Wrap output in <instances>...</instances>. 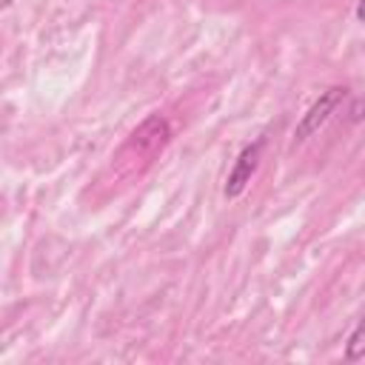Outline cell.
<instances>
[{
  "label": "cell",
  "mask_w": 365,
  "mask_h": 365,
  "mask_svg": "<svg viewBox=\"0 0 365 365\" xmlns=\"http://www.w3.org/2000/svg\"><path fill=\"white\" fill-rule=\"evenodd\" d=\"M262 145H265V137L248 143V145L240 151V157H237V163H234V168L228 171V180H225V197H228V200H237V197L248 188V182H251V177H254V171H257V165H259Z\"/></svg>",
  "instance_id": "cell-3"
},
{
  "label": "cell",
  "mask_w": 365,
  "mask_h": 365,
  "mask_svg": "<svg viewBox=\"0 0 365 365\" xmlns=\"http://www.w3.org/2000/svg\"><path fill=\"white\" fill-rule=\"evenodd\" d=\"M356 20H359V23H365V0H359V3H356Z\"/></svg>",
  "instance_id": "cell-5"
},
{
  "label": "cell",
  "mask_w": 365,
  "mask_h": 365,
  "mask_svg": "<svg viewBox=\"0 0 365 365\" xmlns=\"http://www.w3.org/2000/svg\"><path fill=\"white\" fill-rule=\"evenodd\" d=\"M345 359H348V362L365 359V319H359L356 328L351 331V336H348V342H345Z\"/></svg>",
  "instance_id": "cell-4"
},
{
  "label": "cell",
  "mask_w": 365,
  "mask_h": 365,
  "mask_svg": "<svg viewBox=\"0 0 365 365\" xmlns=\"http://www.w3.org/2000/svg\"><path fill=\"white\" fill-rule=\"evenodd\" d=\"M342 97H345V88H339V86H331L328 91H322L319 100L299 117V123H297V128H294V137H297L299 143L308 140V137H314V134L328 123V117H331L334 108L342 103Z\"/></svg>",
  "instance_id": "cell-2"
},
{
  "label": "cell",
  "mask_w": 365,
  "mask_h": 365,
  "mask_svg": "<svg viewBox=\"0 0 365 365\" xmlns=\"http://www.w3.org/2000/svg\"><path fill=\"white\" fill-rule=\"evenodd\" d=\"M11 3H14V0H3V6H6V9H9V6H11Z\"/></svg>",
  "instance_id": "cell-6"
},
{
  "label": "cell",
  "mask_w": 365,
  "mask_h": 365,
  "mask_svg": "<svg viewBox=\"0 0 365 365\" xmlns=\"http://www.w3.org/2000/svg\"><path fill=\"white\" fill-rule=\"evenodd\" d=\"M168 140H171V125H168V120L160 117V114H151L148 120H143V123L131 131V137H128V143H125L123 151H134L137 157H154Z\"/></svg>",
  "instance_id": "cell-1"
}]
</instances>
